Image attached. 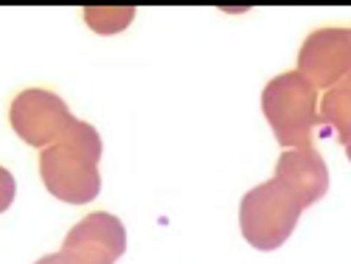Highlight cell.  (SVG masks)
<instances>
[{
  "label": "cell",
  "instance_id": "cell-1",
  "mask_svg": "<svg viewBox=\"0 0 351 264\" xmlns=\"http://www.w3.org/2000/svg\"><path fill=\"white\" fill-rule=\"evenodd\" d=\"M261 112L284 149H315L312 132L320 124L317 87L298 71H287L261 91Z\"/></svg>",
  "mask_w": 351,
  "mask_h": 264
},
{
  "label": "cell",
  "instance_id": "cell-8",
  "mask_svg": "<svg viewBox=\"0 0 351 264\" xmlns=\"http://www.w3.org/2000/svg\"><path fill=\"white\" fill-rule=\"evenodd\" d=\"M320 124L332 127L343 146L351 143V73L320 96Z\"/></svg>",
  "mask_w": 351,
  "mask_h": 264
},
{
  "label": "cell",
  "instance_id": "cell-9",
  "mask_svg": "<svg viewBox=\"0 0 351 264\" xmlns=\"http://www.w3.org/2000/svg\"><path fill=\"white\" fill-rule=\"evenodd\" d=\"M135 9H84V23L99 34H115L124 32V28L132 23Z\"/></svg>",
  "mask_w": 351,
  "mask_h": 264
},
{
  "label": "cell",
  "instance_id": "cell-4",
  "mask_svg": "<svg viewBox=\"0 0 351 264\" xmlns=\"http://www.w3.org/2000/svg\"><path fill=\"white\" fill-rule=\"evenodd\" d=\"M104 152L101 138L79 141V143H60L40 152V178L56 200L84 205L99 197L101 174L99 160Z\"/></svg>",
  "mask_w": 351,
  "mask_h": 264
},
{
  "label": "cell",
  "instance_id": "cell-10",
  "mask_svg": "<svg viewBox=\"0 0 351 264\" xmlns=\"http://www.w3.org/2000/svg\"><path fill=\"white\" fill-rule=\"evenodd\" d=\"M346 155H348V160H351V143H348V146H346Z\"/></svg>",
  "mask_w": 351,
  "mask_h": 264
},
{
  "label": "cell",
  "instance_id": "cell-6",
  "mask_svg": "<svg viewBox=\"0 0 351 264\" xmlns=\"http://www.w3.org/2000/svg\"><path fill=\"white\" fill-rule=\"evenodd\" d=\"M298 73L317 91H329L351 73V28L329 25L312 32L298 51Z\"/></svg>",
  "mask_w": 351,
  "mask_h": 264
},
{
  "label": "cell",
  "instance_id": "cell-5",
  "mask_svg": "<svg viewBox=\"0 0 351 264\" xmlns=\"http://www.w3.org/2000/svg\"><path fill=\"white\" fill-rule=\"evenodd\" d=\"M127 250V230L119 217L107 211L87 214L76 222L62 248L34 264H115Z\"/></svg>",
  "mask_w": 351,
  "mask_h": 264
},
{
  "label": "cell",
  "instance_id": "cell-7",
  "mask_svg": "<svg viewBox=\"0 0 351 264\" xmlns=\"http://www.w3.org/2000/svg\"><path fill=\"white\" fill-rule=\"evenodd\" d=\"M276 178L295 189L306 208L324 200L329 191V169L317 149H287L276 160Z\"/></svg>",
  "mask_w": 351,
  "mask_h": 264
},
{
  "label": "cell",
  "instance_id": "cell-3",
  "mask_svg": "<svg viewBox=\"0 0 351 264\" xmlns=\"http://www.w3.org/2000/svg\"><path fill=\"white\" fill-rule=\"evenodd\" d=\"M304 208V197L273 174L270 180L253 186L239 202L242 237L256 250H276L292 237Z\"/></svg>",
  "mask_w": 351,
  "mask_h": 264
},
{
  "label": "cell",
  "instance_id": "cell-2",
  "mask_svg": "<svg viewBox=\"0 0 351 264\" xmlns=\"http://www.w3.org/2000/svg\"><path fill=\"white\" fill-rule=\"evenodd\" d=\"M9 124L12 130L34 149H48V146L60 143H79V141H93L101 138L96 127L87 121H79L68 110L62 96H56L43 87H28L17 93L9 107Z\"/></svg>",
  "mask_w": 351,
  "mask_h": 264
}]
</instances>
